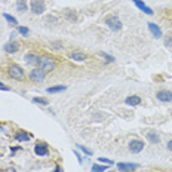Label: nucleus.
<instances>
[{
  "instance_id": "obj_1",
  "label": "nucleus",
  "mask_w": 172,
  "mask_h": 172,
  "mask_svg": "<svg viewBox=\"0 0 172 172\" xmlns=\"http://www.w3.org/2000/svg\"><path fill=\"white\" fill-rule=\"evenodd\" d=\"M39 68L42 70L43 73H50L55 68V60L50 56H42L40 62H39Z\"/></svg>"
},
{
  "instance_id": "obj_2",
  "label": "nucleus",
  "mask_w": 172,
  "mask_h": 172,
  "mask_svg": "<svg viewBox=\"0 0 172 172\" xmlns=\"http://www.w3.org/2000/svg\"><path fill=\"white\" fill-rule=\"evenodd\" d=\"M6 73L11 79H15V80H22L24 79V74H25L24 70L19 67V65H17V64H11V65L7 67Z\"/></svg>"
},
{
  "instance_id": "obj_3",
  "label": "nucleus",
  "mask_w": 172,
  "mask_h": 172,
  "mask_svg": "<svg viewBox=\"0 0 172 172\" xmlns=\"http://www.w3.org/2000/svg\"><path fill=\"white\" fill-rule=\"evenodd\" d=\"M105 24H107V27L110 28V30L113 31H119L122 30V21L117 18V17H108V18H105Z\"/></svg>"
},
{
  "instance_id": "obj_4",
  "label": "nucleus",
  "mask_w": 172,
  "mask_h": 172,
  "mask_svg": "<svg viewBox=\"0 0 172 172\" xmlns=\"http://www.w3.org/2000/svg\"><path fill=\"white\" fill-rule=\"evenodd\" d=\"M30 9L34 15H42L45 12V9H46V6H45L43 0H33L30 3Z\"/></svg>"
},
{
  "instance_id": "obj_5",
  "label": "nucleus",
  "mask_w": 172,
  "mask_h": 172,
  "mask_svg": "<svg viewBox=\"0 0 172 172\" xmlns=\"http://www.w3.org/2000/svg\"><path fill=\"white\" fill-rule=\"evenodd\" d=\"M144 146H146V144H144L141 140H132V141L129 142V151L134 154L141 153L142 150H144Z\"/></svg>"
},
{
  "instance_id": "obj_6",
  "label": "nucleus",
  "mask_w": 172,
  "mask_h": 172,
  "mask_svg": "<svg viewBox=\"0 0 172 172\" xmlns=\"http://www.w3.org/2000/svg\"><path fill=\"white\" fill-rule=\"evenodd\" d=\"M28 76H30V80L31 82H34V83H39V82H43V80H45V73H43L40 68L31 70Z\"/></svg>"
},
{
  "instance_id": "obj_7",
  "label": "nucleus",
  "mask_w": 172,
  "mask_h": 172,
  "mask_svg": "<svg viewBox=\"0 0 172 172\" xmlns=\"http://www.w3.org/2000/svg\"><path fill=\"white\" fill-rule=\"evenodd\" d=\"M156 98L159 99L160 103H171L172 101V92L168 89H162L156 93Z\"/></svg>"
},
{
  "instance_id": "obj_8",
  "label": "nucleus",
  "mask_w": 172,
  "mask_h": 172,
  "mask_svg": "<svg viewBox=\"0 0 172 172\" xmlns=\"http://www.w3.org/2000/svg\"><path fill=\"white\" fill-rule=\"evenodd\" d=\"M34 153L37 156H48L49 154V147L46 142H37L36 147H34Z\"/></svg>"
},
{
  "instance_id": "obj_9",
  "label": "nucleus",
  "mask_w": 172,
  "mask_h": 172,
  "mask_svg": "<svg viewBox=\"0 0 172 172\" xmlns=\"http://www.w3.org/2000/svg\"><path fill=\"white\" fill-rule=\"evenodd\" d=\"M117 168H119L120 172H132L138 168V165L136 163H123V162H120V163H117Z\"/></svg>"
},
{
  "instance_id": "obj_10",
  "label": "nucleus",
  "mask_w": 172,
  "mask_h": 172,
  "mask_svg": "<svg viewBox=\"0 0 172 172\" xmlns=\"http://www.w3.org/2000/svg\"><path fill=\"white\" fill-rule=\"evenodd\" d=\"M70 58L73 60V61H77V62H83L88 60V55H86L85 52H82V50H74L70 54Z\"/></svg>"
},
{
  "instance_id": "obj_11",
  "label": "nucleus",
  "mask_w": 172,
  "mask_h": 172,
  "mask_svg": "<svg viewBox=\"0 0 172 172\" xmlns=\"http://www.w3.org/2000/svg\"><path fill=\"white\" fill-rule=\"evenodd\" d=\"M125 103L131 107H135V105H140L141 104V97H138V95H131L128 98L125 99Z\"/></svg>"
},
{
  "instance_id": "obj_12",
  "label": "nucleus",
  "mask_w": 172,
  "mask_h": 172,
  "mask_svg": "<svg viewBox=\"0 0 172 172\" xmlns=\"http://www.w3.org/2000/svg\"><path fill=\"white\" fill-rule=\"evenodd\" d=\"M148 30L151 31V34H153L156 39H160V37H162V30H160L159 25L153 24V22H148Z\"/></svg>"
},
{
  "instance_id": "obj_13",
  "label": "nucleus",
  "mask_w": 172,
  "mask_h": 172,
  "mask_svg": "<svg viewBox=\"0 0 172 172\" xmlns=\"http://www.w3.org/2000/svg\"><path fill=\"white\" fill-rule=\"evenodd\" d=\"M15 140H17V141H30L31 134L25 132V131H18V132L15 134Z\"/></svg>"
},
{
  "instance_id": "obj_14",
  "label": "nucleus",
  "mask_w": 172,
  "mask_h": 172,
  "mask_svg": "<svg viewBox=\"0 0 172 172\" xmlns=\"http://www.w3.org/2000/svg\"><path fill=\"white\" fill-rule=\"evenodd\" d=\"M40 58H42V56H39V55H36V54H27V55H25V62H27V64H39V62H40Z\"/></svg>"
},
{
  "instance_id": "obj_15",
  "label": "nucleus",
  "mask_w": 172,
  "mask_h": 172,
  "mask_svg": "<svg viewBox=\"0 0 172 172\" xmlns=\"http://www.w3.org/2000/svg\"><path fill=\"white\" fill-rule=\"evenodd\" d=\"M146 136H147V140L151 144H159L160 142V136L157 135V132H154V131H148L147 134H146Z\"/></svg>"
},
{
  "instance_id": "obj_16",
  "label": "nucleus",
  "mask_w": 172,
  "mask_h": 172,
  "mask_svg": "<svg viewBox=\"0 0 172 172\" xmlns=\"http://www.w3.org/2000/svg\"><path fill=\"white\" fill-rule=\"evenodd\" d=\"M18 49H19V45L15 42H9L5 45V50L7 54H15V52H18Z\"/></svg>"
},
{
  "instance_id": "obj_17",
  "label": "nucleus",
  "mask_w": 172,
  "mask_h": 172,
  "mask_svg": "<svg viewBox=\"0 0 172 172\" xmlns=\"http://www.w3.org/2000/svg\"><path fill=\"white\" fill-rule=\"evenodd\" d=\"M132 2L135 3V6L138 7V9H141L142 12H146V13H147V15H153V11H151L150 7H147V6H146V5L142 3L141 0H132Z\"/></svg>"
},
{
  "instance_id": "obj_18",
  "label": "nucleus",
  "mask_w": 172,
  "mask_h": 172,
  "mask_svg": "<svg viewBox=\"0 0 172 172\" xmlns=\"http://www.w3.org/2000/svg\"><path fill=\"white\" fill-rule=\"evenodd\" d=\"M65 89H67V86L56 85V86H50V88H48V89H46V92H49V93H58V92H61V91H65Z\"/></svg>"
},
{
  "instance_id": "obj_19",
  "label": "nucleus",
  "mask_w": 172,
  "mask_h": 172,
  "mask_svg": "<svg viewBox=\"0 0 172 172\" xmlns=\"http://www.w3.org/2000/svg\"><path fill=\"white\" fill-rule=\"evenodd\" d=\"M98 56H101V58L104 60L105 64H108V62H113V61H114V58H113V56H110L108 54H105V52H103V50H101V52H98Z\"/></svg>"
},
{
  "instance_id": "obj_20",
  "label": "nucleus",
  "mask_w": 172,
  "mask_h": 172,
  "mask_svg": "<svg viewBox=\"0 0 172 172\" xmlns=\"http://www.w3.org/2000/svg\"><path fill=\"white\" fill-rule=\"evenodd\" d=\"M17 9H18L19 12H27L28 7H27V3H25L24 0H18L17 2Z\"/></svg>"
},
{
  "instance_id": "obj_21",
  "label": "nucleus",
  "mask_w": 172,
  "mask_h": 172,
  "mask_svg": "<svg viewBox=\"0 0 172 172\" xmlns=\"http://www.w3.org/2000/svg\"><path fill=\"white\" fill-rule=\"evenodd\" d=\"M105 169H108V165H93L92 172H104Z\"/></svg>"
},
{
  "instance_id": "obj_22",
  "label": "nucleus",
  "mask_w": 172,
  "mask_h": 172,
  "mask_svg": "<svg viewBox=\"0 0 172 172\" xmlns=\"http://www.w3.org/2000/svg\"><path fill=\"white\" fill-rule=\"evenodd\" d=\"M3 17H5V19H6L9 24H13V25H17L18 24V21H17V18H13V17H11L9 13H3Z\"/></svg>"
},
{
  "instance_id": "obj_23",
  "label": "nucleus",
  "mask_w": 172,
  "mask_h": 172,
  "mask_svg": "<svg viewBox=\"0 0 172 172\" xmlns=\"http://www.w3.org/2000/svg\"><path fill=\"white\" fill-rule=\"evenodd\" d=\"M33 103H36V104H42V105H48L49 104V101L48 99H45V98H33Z\"/></svg>"
},
{
  "instance_id": "obj_24",
  "label": "nucleus",
  "mask_w": 172,
  "mask_h": 172,
  "mask_svg": "<svg viewBox=\"0 0 172 172\" xmlns=\"http://www.w3.org/2000/svg\"><path fill=\"white\" fill-rule=\"evenodd\" d=\"M18 31L22 34V36H27V34H28V28H27V27H22V25L18 27Z\"/></svg>"
},
{
  "instance_id": "obj_25",
  "label": "nucleus",
  "mask_w": 172,
  "mask_h": 172,
  "mask_svg": "<svg viewBox=\"0 0 172 172\" xmlns=\"http://www.w3.org/2000/svg\"><path fill=\"white\" fill-rule=\"evenodd\" d=\"M79 148L82 150V151H83V153L88 154V156H92V151H91V150H88L86 147H83V146H79Z\"/></svg>"
},
{
  "instance_id": "obj_26",
  "label": "nucleus",
  "mask_w": 172,
  "mask_h": 172,
  "mask_svg": "<svg viewBox=\"0 0 172 172\" xmlns=\"http://www.w3.org/2000/svg\"><path fill=\"white\" fill-rule=\"evenodd\" d=\"M165 45H166V46H169V45H172V34H168V36H166Z\"/></svg>"
},
{
  "instance_id": "obj_27",
  "label": "nucleus",
  "mask_w": 172,
  "mask_h": 172,
  "mask_svg": "<svg viewBox=\"0 0 172 172\" xmlns=\"http://www.w3.org/2000/svg\"><path fill=\"white\" fill-rule=\"evenodd\" d=\"M99 162H103V163H105V165H113V162L108 159H104V157H98Z\"/></svg>"
},
{
  "instance_id": "obj_28",
  "label": "nucleus",
  "mask_w": 172,
  "mask_h": 172,
  "mask_svg": "<svg viewBox=\"0 0 172 172\" xmlns=\"http://www.w3.org/2000/svg\"><path fill=\"white\" fill-rule=\"evenodd\" d=\"M0 89H5V91H9V88H7L6 85H3L2 82H0Z\"/></svg>"
},
{
  "instance_id": "obj_29",
  "label": "nucleus",
  "mask_w": 172,
  "mask_h": 172,
  "mask_svg": "<svg viewBox=\"0 0 172 172\" xmlns=\"http://www.w3.org/2000/svg\"><path fill=\"white\" fill-rule=\"evenodd\" d=\"M74 154H76V157H77V160H79V163H82V157H80V154L77 153V151H74Z\"/></svg>"
},
{
  "instance_id": "obj_30",
  "label": "nucleus",
  "mask_w": 172,
  "mask_h": 172,
  "mask_svg": "<svg viewBox=\"0 0 172 172\" xmlns=\"http://www.w3.org/2000/svg\"><path fill=\"white\" fill-rule=\"evenodd\" d=\"M168 150H169V151H172V140L168 142Z\"/></svg>"
},
{
  "instance_id": "obj_31",
  "label": "nucleus",
  "mask_w": 172,
  "mask_h": 172,
  "mask_svg": "<svg viewBox=\"0 0 172 172\" xmlns=\"http://www.w3.org/2000/svg\"><path fill=\"white\" fill-rule=\"evenodd\" d=\"M55 172H61V168H56V169H55Z\"/></svg>"
}]
</instances>
